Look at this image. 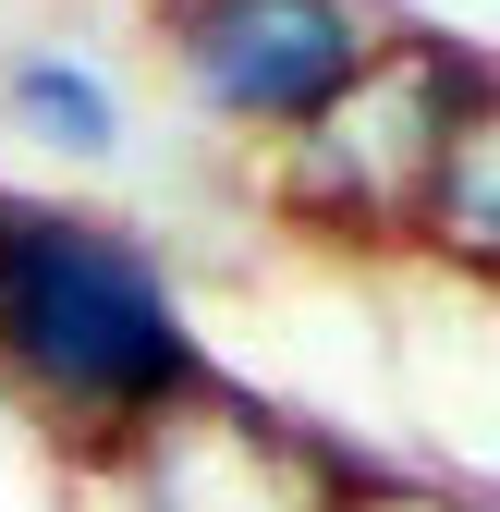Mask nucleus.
<instances>
[{
  "mask_svg": "<svg viewBox=\"0 0 500 512\" xmlns=\"http://www.w3.org/2000/svg\"><path fill=\"white\" fill-rule=\"evenodd\" d=\"M196 378H220V366L183 317V281L159 244L110 232L86 208L0 196V391L110 464Z\"/></svg>",
  "mask_w": 500,
  "mask_h": 512,
  "instance_id": "obj_1",
  "label": "nucleus"
},
{
  "mask_svg": "<svg viewBox=\"0 0 500 512\" xmlns=\"http://www.w3.org/2000/svg\"><path fill=\"white\" fill-rule=\"evenodd\" d=\"M354 512H500V476H452V464H379L354 488Z\"/></svg>",
  "mask_w": 500,
  "mask_h": 512,
  "instance_id": "obj_7",
  "label": "nucleus"
},
{
  "mask_svg": "<svg viewBox=\"0 0 500 512\" xmlns=\"http://www.w3.org/2000/svg\"><path fill=\"white\" fill-rule=\"evenodd\" d=\"M159 37H171V74L208 122L281 147L293 122H318L366 74V49L391 25L366 0H159Z\"/></svg>",
  "mask_w": 500,
  "mask_h": 512,
  "instance_id": "obj_4",
  "label": "nucleus"
},
{
  "mask_svg": "<svg viewBox=\"0 0 500 512\" xmlns=\"http://www.w3.org/2000/svg\"><path fill=\"white\" fill-rule=\"evenodd\" d=\"M110 476H122V512H354L379 464L244 378H196L171 415H147L110 452Z\"/></svg>",
  "mask_w": 500,
  "mask_h": 512,
  "instance_id": "obj_3",
  "label": "nucleus"
},
{
  "mask_svg": "<svg viewBox=\"0 0 500 512\" xmlns=\"http://www.w3.org/2000/svg\"><path fill=\"white\" fill-rule=\"evenodd\" d=\"M415 256H440V269H464V281H500V61H488V86L464 98L452 147H440Z\"/></svg>",
  "mask_w": 500,
  "mask_h": 512,
  "instance_id": "obj_5",
  "label": "nucleus"
},
{
  "mask_svg": "<svg viewBox=\"0 0 500 512\" xmlns=\"http://www.w3.org/2000/svg\"><path fill=\"white\" fill-rule=\"evenodd\" d=\"M488 86V61L464 37H415L391 25L366 49V74L318 110L293 122L281 159H269V208L293 232H318L342 256H415V220H427V183H440V147L464 98Z\"/></svg>",
  "mask_w": 500,
  "mask_h": 512,
  "instance_id": "obj_2",
  "label": "nucleus"
},
{
  "mask_svg": "<svg viewBox=\"0 0 500 512\" xmlns=\"http://www.w3.org/2000/svg\"><path fill=\"white\" fill-rule=\"evenodd\" d=\"M0 110H13V135L37 159H74V171L122 159V135H135V122H122V86L86 49H13L0 61Z\"/></svg>",
  "mask_w": 500,
  "mask_h": 512,
  "instance_id": "obj_6",
  "label": "nucleus"
}]
</instances>
